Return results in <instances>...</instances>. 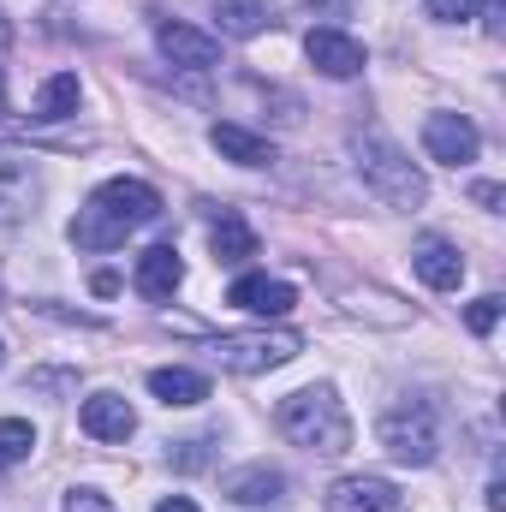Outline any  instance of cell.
<instances>
[{
  "mask_svg": "<svg viewBox=\"0 0 506 512\" xmlns=\"http://www.w3.org/2000/svg\"><path fill=\"white\" fill-rule=\"evenodd\" d=\"M0 120H12V108H6V78H0Z\"/></svg>",
  "mask_w": 506,
  "mask_h": 512,
  "instance_id": "f546056e",
  "label": "cell"
},
{
  "mask_svg": "<svg viewBox=\"0 0 506 512\" xmlns=\"http://www.w3.org/2000/svg\"><path fill=\"white\" fill-rule=\"evenodd\" d=\"M60 512H114V501L102 495V489H66V501H60Z\"/></svg>",
  "mask_w": 506,
  "mask_h": 512,
  "instance_id": "603a6c76",
  "label": "cell"
},
{
  "mask_svg": "<svg viewBox=\"0 0 506 512\" xmlns=\"http://www.w3.org/2000/svg\"><path fill=\"white\" fill-rule=\"evenodd\" d=\"M215 18H221V36H233V42H245V36H262V30L274 24L268 0H215Z\"/></svg>",
  "mask_w": 506,
  "mask_h": 512,
  "instance_id": "ffe728a7",
  "label": "cell"
},
{
  "mask_svg": "<svg viewBox=\"0 0 506 512\" xmlns=\"http://www.w3.org/2000/svg\"><path fill=\"white\" fill-rule=\"evenodd\" d=\"M471 197H477L483 209H501V185H489V179H477V185H471Z\"/></svg>",
  "mask_w": 506,
  "mask_h": 512,
  "instance_id": "4316f807",
  "label": "cell"
},
{
  "mask_svg": "<svg viewBox=\"0 0 506 512\" xmlns=\"http://www.w3.org/2000/svg\"><path fill=\"white\" fill-rule=\"evenodd\" d=\"M352 161H358V179L376 191L387 209H423L429 179H423V167H417L399 143H387V137H376V131H364V137H352Z\"/></svg>",
  "mask_w": 506,
  "mask_h": 512,
  "instance_id": "3957f363",
  "label": "cell"
},
{
  "mask_svg": "<svg viewBox=\"0 0 506 512\" xmlns=\"http://www.w3.org/2000/svg\"><path fill=\"white\" fill-rule=\"evenodd\" d=\"M36 453V429L30 417H0V465H18Z\"/></svg>",
  "mask_w": 506,
  "mask_h": 512,
  "instance_id": "44dd1931",
  "label": "cell"
},
{
  "mask_svg": "<svg viewBox=\"0 0 506 512\" xmlns=\"http://www.w3.org/2000/svg\"><path fill=\"white\" fill-rule=\"evenodd\" d=\"M209 143H215L227 161H239V167H274V143L256 137L251 126H239V120H215V126H209Z\"/></svg>",
  "mask_w": 506,
  "mask_h": 512,
  "instance_id": "2e32d148",
  "label": "cell"
},
{
  "mask_svg": "<svg viewBox=\"0 0 506 512\" xmlns=\"http://www.w3.org/2000/svg\"><path fill=\"white\" fill-rule=\"evenodd\" d=\"M298 352H304V334H292V328L221 334V340L209 346V358H215L221 370H233V376H262V370H280V364H292Z\"/></svg>",
  "mask_w": 506,
  "mask_h": 512,
  "instance_id": "5b68a950",
  "label": "cell"
},
{
  "mask_svg": "<svg viewBox=\"0 0 506 512\" xmlns=\"http://www.w3.org/2000/svg\"><path fill=\"white\" fill-rule=\"evenodd\" d=\"M423 6H429L435 24H465V18L477 12V0H423Z\"/></svg>",
  "mask_w": 506,
  "mask_h": 512,
  "instance_id": "d4e9b609",
  "label": "cell"
},
{
  "mask_svg": "<svg viewBox=\"0 0 506 512\" xmlns=\"http://www.w3.org/2000/svg\"><path fill=\"white\" fill-rule=\"evenodd\" d=\"M209 251H215V262H251V256H256L251 221H245L239 209H221V215H215V227H209Z\"/></svg>",
  "mask_w": 506,
  "mask_h": 512,
  "instance_id": "ac0fdd59",
  "label": "cell"
},
{
  "mask_svg": "<svg viewBox=\"0 0 506 512\" xmlns=\"http://www.w3.org/2000/svg\"><path fill=\"white\" fill-rule=\"evenodd\" d=\"M423 149H429V161H441V167H471L477 149H483V137H477V126H471L465 114H429V120H423Z\"/></svg>",
  "mask_w": 506,
  "mask_h": 512,
  "instance_id": "ba28073f",
  "label": "cell"
},
{
  "mask_svg": "<svg viewBox=\"0 0 506 512\" xmlns=\"http://www.w3.org/2000/svg\"><path fill=\"white\" fill-rule=\"evenodd\" d=\"M328 512H405V495H399V483L364 471V477H340L328 489Z\"/></svg>",
  "mask_w": 506,
  "mask_h": 512,
  "instance_id": "30bf717a",
  "label": "cell"
},
{
  "mask_svg": "<svg viewBox=\"0 0 506 512\" xmlns=\"http://www.w3.org/2000/svg\"><path fill=\"white\" fill-rule=\"evenodd\" d=\"M78 102H84V84H78V72H54V78L36 90V102H30V120H42V126H54V120H72V114H78Z\"/></svg>",
  "mask_w": 506,
  "mask_h": 512,
  "instance_id": "e0dca14e",
  "label": "cell"
},
{
  "mask_svg": "<svg viewBox=\"0 0 506 512\" xmlns=\"http://www.w3.org/2000/svg\"><path fill=\"white\" fill-rule=\"evenodd\" d=\"M304 54H310V66L322 72V78H358L364 66H370V54H364V42L358 36H346L340 24H316L310 36H304Z\"/></svg>",
  "mask_w": 506,
  "mask_h": 512,
  "instance_id": "52a82bcc",
  "label": "cell"
},
{
  "mask_svg": "<svg viewBox=\"0 0 506 512\" xmlns=\"http://www.w3.org/2000/svg\"><path fill=\"white\" fill-rule=\"evenodd\" d=\"M131 286L143 292V298H173L179 286H185V262H179V251L173 245H149V251L137 256V268H131Z\"/></svg>",
  "mask_w": 506,
  "mask_h": 512,
  "instance_id": "5bb4252c",
  "label": "cell"
},
{
  "mask_svg": "<svg viewBox=\"0 0 506 512\" xmlns=\"http://www.w3.org/2000/svg\"><path fill=\"white\" fill-rule=\"evenodd\" d=\"M221 495H227V501H239V507H274V501L286 495V471H280V465H268V459L239 465V471H227V477H221Z\"/></svg>",
  "mask_w": 506,
  "mask_h": 512,
  "instance_id": "7c38bea8",
  "label": "cell"
},
{
  "mask_svg": "<svg viewBox=\"0 0 506 512\" xmlns=\"http://www.w3.org/2000/svg\"><path fill=\"white\" fill-rule=\"evenodd\" d=\"M155 48H161V60H173V66H185V72H209V66H221V36H209V30H197V24H161L155 30Z\"/></svg>",
  "mask_w": 506,
  "mask_h": 512,
  "instance_id": "9c48e42d",
  "label": "cell"
},
{
  "mask_svg": "<svg viewBox=\"0 0 506 512\" xmlns=\"http://www.w3.org/2000/svg\"><path fill=\"white\" fill-rule=\"evenodd\" d=\"M12 48V24H6V12H0V54Z\"/></svg>",
  "mask_w": 506,
  "mask_h": 512,
  "instance_id": "f1b7e54d",
  "label": "cell"
},
{
  "mask_svg": "<svg viewBox=\"0 0 506 512\" xmlns=\"http://www.w3.org/2000/svg\"><path fill=\"white\" fill-rule=\"evenodd\" d=\"M42 203V161L30 149L0 143V227H24Z\"/></svg>",
  "mask_w": 506,
  "mask_h": 512,
  "instance_id": "8992f818",
  "label": "cell"
},
{
  "mask_svg": "<svg viewBox=\"0 0 506 512\" xmlns=\"http://www.w3.org/2000/svg\"><path fill=\"white\" fill-rule=\"evenodd\" d=\"M227 304H233V310H251V316H286V310L298 304V292H292L286 280H268V274H239V280L227 286Z\"/></svg>",
  "mask_w": 506,
  "mask_h": 512,
  "instance_id": "9a60e30c",
  "label": "cell"
},
{
  "mask_svg": "<svg viewBox=\"0 0 506 512\" xmlns=\"http://www.w3.org/2000/svg\"><path fill=\"white\" fill-rule=\"evenodd\" d=\"M149 221H161V191L143 185V179H108V185L90 191V203L78 209V221L66 233H72L78 251H120Z\"/></svg>",
  "mask_w": 506,
  "mask_h": 512,
  "instance_id": "6da1fadb",
  "label": "cell"
},
{
  "mask_svg": "<svg viewBox=\"0 0 506 512\" xmlns=\"http://www.w3.org/2000/svg\"><path fill=\"white\" fill-rule=\"evenodd\" d=\"M411 268H417V280H423L429 292H459V280H465L459 245H447V239H435V233L411 245Z\"/></svg>",
  "mask_w": 506,
  "mask_h": 512,
  "instance_id": "4fadbf2b",
  "label": "cell"
},
{
  "mask_svg": "<svg viewBox=\"0 0 506 512\" xmlns=\"http://www.w3.org/2000/svg\"><path fill=\"white\" fill-rule=\"evenodd\" d=\"M495 322H501V298H477V304L465 310V328H471V334H495Z\"/></svg>",
  "mask_w": 506,
  "mask_h": 512,
  "instance_id": "cb8c5ba5",
  "label": "cell"
},
{
  "mask_svg": "<svg viewBox=\"0 0 506 512\" xmlns=\"http://www.w3.org/2000/svg\"><path fill=\"white\" fill-rule=\"evenodd\" d=\"M0 364H6V346H0Z\"/></svg>",
  "mask_w": 506,
  "mask_h": 512,
  "instance_id": "4dcf8cb0",
  "label": "cell"
},
{
  "mask_svg": "<svg viewBox=\"0 0 506 512\" xmlns=\"http://www.w3.org/2000/svg\"><path fill=\"white\" fill-rule=\"evenodd\" d=\"M274 423H280V435H286L292 447L322 453V459H334V453L352 447V411H346V399H340L328 382L286 393L280 411H274Z\"/></svg>",
  "mask_w": 506,
  "mask_h": 512,
  "instance_id": "7a4b0ae2",
  "label": "cell"
},
{
  "mask_svg": "<svg viewBox=\"0 0 506 512\" xmlns=\"http://www.w3.org/2000/svg\"><path fill=\"white\" fill-rule=\"evenodd\" d=\"M155 512H197V501H185V495H167Z\"/></svg>",
  "mask_w": 506,
  "mask_h": 512,
  "instance_id": "83f0119b",
  "label": "cell"
},
{
  "mask_svg": "<svg viewBox=\"0 0 506 512\" xmlns=\"http://www.w3.org/2000/svg\"><path fill=\"white\" fill-rule=\"evenodd\" d=\"M209 459H215V441H209V435H191V441H173V447H167V465H173V471H203Z\"/></svg>",
  "mask_w": 506,
  "mask_h": 512,
  "instance_id": "7402d4cb",
  "label": "cell"
},
{
  "mask_svg": "<svg viewBox=\"0 0 506 512\" xmlns=\"http://www.w3.org/2000/svg\"><path fill=\"white\" fill-rule=\"evenodd\" d=\"M381 447L399 465H435L441 459V411L429 399H405L381 417Z\"/></svg>",
  "mask_w": 506,
  "mask_h": 512,
  "instance_id": "277c9868",
  "label": "cell"
},
{
  "mask_svg": "<svg viewBox=\"0 0 506 512\" xmlns=\"http://www.w3.org/2000/svg\"><path fill=\"white\" fill-rule=\"evenodd\" d=\"M501 12H506V0H483V6H477V18H483V30H489V36H501V30H506Z\"/></svg>",
  "mask_w": 506,
  "mask_h": 512,
  "instance_id": "484cf974",
  "label": "cell"
},
{
  "mask_svg": "<svg viewBox=\"0 0 506 512\" xmlns=\"http://www.w3.org/2000/svg\"><path fill=\"white\" fill-rule=\"evenodd\" d=\"M78 429L90 441H131L137 435V411L126 405V393H90L78 405Z\"/></svg>",
  "mask_w": 506,
  "mask_h": 512,
  "instance_id": "8fae6325",
  "label": "cell"
},
{
  "mask_svg": "<svg viewBox=\"0 0 506 512\" xmlns=\"http://www.w3.org/2000/svg\"><path fill=\"white\" fill-rule=\"evenodd\" d=\"M149 393L161 405H203L209 399V376H197L185 364H167V370H149Z\"/></svg>",
  "mask_w": 506,
  "mask_h": 512,
  "instance_id": "d6986e66",
  "label": "cell"
}]
</instances>
